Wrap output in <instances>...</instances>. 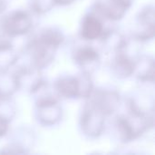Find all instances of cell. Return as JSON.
Wrapping results in <instances>:
<instances>
[{
    "instance_id": "6da1fadb",
    "label": "cell",
    "mask_w": 155,
    "mask_h": 155,
    "mask_svg": "<svg viewBox=\"0 0 155 155\" xmlns=\"http://www.w3.org/2000/svg\"><path fill=\"white\" fill-rule=\"evenodd\" d=\"M125 114L116 115L114 128L119 140L129 143L142 137L154 126L153 108L146 109L134 97L125 100Z\"/></svg>"
},
{
    "instance_id": "7a4b0ae2",
    "label": "cell",
    "mask_w": 155,
    "mask_h": 155,
    "mask_svg": "<svg viewBox=\"0 0 155 155\" xmlns=\"http://www.w3.org/2000/svg\"><path fill=\"white\" fill-rule=\"evenodd\" d=\"M64 33L57 27H45L35 34L25 45V52L30 64L44 70L54 60L56 52L64 42Z\"/></svg>"
},
{
    "instance_id": "3957f363",
    "label": "cell",
    "mask_w": 155,
    "mask_h": 155,
    "mask_svg": "<svg viewBox=\"0 0 155 155\" xmlns=\"http://www.w3.org/2000/svg\"><path fill=\"white\" fill-rule=\"evenodd\" d=\"M53 86L55 95L66 100H86L94 89L92 74L82 71L76 75L59 76Z\"/></svg>"
},
{
    "instance_id": "277c9868",
    "label": "cell",
    "mask_w": 155,
    "mask_h": 155,
    "mask_svg": "<svg viewBox=\"0 0 155 155\" xmlns=\"http://www.w3.org/2000/svg\"><path fill=\"white\" fill-rule=\"evenodd\" d=\"M34 115L35 121L44 127L58 125L64 117V110L56 95L43 94L35 100Z\"/></svg>"
},
{
    "instance_id": "5b68a950",
    "label": "cell",
    "mask_w": 155,
    "mask_h": 155,
    "mask_svg": "<svg viewBox=\"0 0 155 155\" xmlns=\"http://www.w3.org/2000/svg\"><path fill=\"white\" fill-rule=\"evenodd\" d=\"M107 116L85 100L79 117V129L82 134L90 140L100 138L105 130Z\"/></svg>"
},
{
    "instance_id": "8992f818",
    "label": "cell",
    "mask_w": 155,
    "mask_h": 155,
    "mask_svg": "<svg viewBox=\"0 0 155 155\" xmlns=\"http://www.w3.org/2000/svg\"><path fill=\"white\" fill-rule=\"evenodd\" d=\"M33 27V18L28 11L16 9L0 20V30L4 35L14 38L28 34Z\"/></svg>"
},
{
    "instance_id": "52a82bcc",
    "label": "cell",
    "mask_w": 155,
    "mask_h": 155,
    "mask_svg": "<svg viewBox=\"0 0 155 155\" xmlns=\"http://www.w3.org/2000/svg\"><path fill=\"white\" fill-rule=\"evenodd\" d=\"M18 91L22 90L30 94H35L47 86L42 75V70L29 64L17 69L15 73Z\"/></svg>"
},
{
    "instance_id": "ba28073f",
    "label": "cell",
    "mask_w": 155,
    "mask_h": 155,
    "mask_svg": "<svg viewBox=\"0 0 155 155\" xmlns=\"http://www.w3.org/2000/svg\"><path fill=\"white\" fill-rule=\"evenodd\" d=\"M86 101L91 103L109 117L118 112L122 104V96L115 89L94 88Z\"/></svg>"
},
{
    "instance_id": "9c48e42d",
    "label": "cell",
    "mask_w": 155,
    "mask_h": 155,
    "mask_svg": "<svg viewBox=\"0 0 155 155\" xmlns=\"http://www.w3.org/2000/svg\"><path fill=\"white\" fill-rule=\"evenodd\" d=\"M134 0H96L91 6V11L104 20L117 22L122 20L132 7Z\"/></svg>"
},
{
    "instance_id": "30bf717a",
    "label": "cell",
    "mask_w": 155,
    "mask_h": 155,
    "mask_svg": "<svg viewBox=\"0 0 155 155\" xmlns=\"http://www.w3.org/2000/svg\"><path fill=\"white\" fill-rule=\"evenodd\" d=\"M153 5L143 7L136 15L135 29L133 32L134 40L140 43L152 41L155 35V13Z\"/></svg>"
},
{
    "instance_id": "8fae6325",
    "label": "cell",
    "mask_w": 155,
    "mask_h": 155,
    "mask_svg": "<svg viewBox=\"0 0 155 155\" xmlns=\"http://www.w3.org/2000/svg\"><path fill=\"white\" fill-rule=\"evenodd\" d=\"M72 59L82 72L93 74L101 64V54L93 45H80L72 52Z\"/></svg>"
},
{
    "instance_id": "7c38bea8",
    "label": "cell",
    "mask_w": 155,
    "mask_h": 155,
    "mask_svg": "<svg viewBox=\"0 0 155 155\" xmlns=\"http://www.w3.org/2000/svg\"><path fill=\"white\" fill-rule=\"evenodd\" d=\"M104 21L105 20L101 16L90 10L81 20L79 29L80 37L85 41H95L100 39L106 30Z\"/></svg>"
},
{
    "instance_id": "4fadbf2b",
    "label": "cell",
    "mask_w": 155,
    "mask_h": 155,
    "mask_svg": "<svg viewBox=\"0 0 155 155\" xmlns=\"http://www.w3.org/2000/svg\"><path fill=\"white\" fill-rule=\"evenodd\" d=\"M100 40L103 50L106 54H111L126 51L129 45V39L127 36L114 28H106Z\"/></svg>"
},
{
    "instance_id": "5bb4252c",
    "label": "cell",
    "mask_w": 155,
    "mask_h": 155,
    "mask_svg": "<svg viewBox=\"0 0 155 155\" xmlns=\"http://www.w3.org/2000/svg\"><path fill=\"white\" fill-rule=\"evenodd\" d=\"M135 59L132 58L126 51L113 54L110 62V71L118 79H127L134 74Z\"/></svg>"
},
{
    "instance_id": "9a60e30c",
    "label": "cell",
    "mask_w": 155,
    "mask_h": 155,
    "mask_svg": "<svg viewBox=\"0 0 155 155\" xmlns=\"http://www.w3.org/2000/svg\"><path fill=\"white\" fill-rule=\"evenodd\" d=\"M154 58L148 54H142L135 59L134 74L141 83H154Z\"/></svg>"
},
{
    "instance_id": "2e32d148",
    "label": "cell",
    "mask_w": 155,
    "mask_h": 155,
    "mask_svg": "<svg viewBox=\"0 0 155 155\" xmlns=\"http://www.w3.org/2000/svg\"><path fill=\"white\" fill-rule=\"evenodd\" d=\"M19 54L10 43L5 39L0 40V72H7L18 61Z\"/></svg>"
},
{
    "instance_id": "e0dca14e",
    "label": "cell",
    "mask_w": 155,
    "mask_h": 155,
    "mask_svg": "<svg viewBox=\"0 0 155 155\" xmlns=\"http://www.w3.org/2000/svg\"><path fill=\"white\" fill-rule=\"evenodd\" d=\"M14 134V138L9 143H12L21 148L25 153H29L30 149L34 147L35 143V133L27 127H21Z\"/></svg>"
},
{
    "instance_id": "ac0fdd59",
    "label": "cell",
    "mask_w": 155,
    "mask_h": 155,
    "mask_svg": "<svg viewBox=\"0 0 155 155\" xmlns=\"http://www.w3.org/2000/svg\"><path fill=\"white\" fill-rule=\"evenodd\" d=\"M54 6L53 0H29V8L35 15H45Z\"/></svg>"
},
{
    "instance_id": "d6986e66",
    "label": "cell",
    "mask_w": 155,
    "mask_h": 155,
    "mask_svg": "<svg viewBox=\"0 0 155 155\" xmlns=\"http://www.w3.org/2000/svg\"><path fill=\"white\" fill-rule=\"evenodd\" d=\"M11 123L8 119L0 116V138L5 137L9 134Z\"/></svg>"
},
{
    "instance_id": "ffe728a7",
    "label": "cell",
    "mask_w": 155,
    "mask_h": 155,
    "mask_svg": "<svg viewBox=\"0 0 155 155\" xmlns=\"http://www.w3.org/2000/svg\"><path fill=\"white\" fill-rule=\"evenodd\" d=\"M54 5H59V6H65L73 4L76 0H53Z\"/></svg>"
},
{
    "instance_id": "44dd1931",
    "label": "cell",
    "mask_w": 155,
    "mask_h": 155,
    "mask_svg": "<svg viewBox=\"0 0 155 155\" xmlns=\"http://www.w3.org/2000/svg\"><path fill=\"white\" fill-rule=\"evenodd\" d=\"M6 7H7L6 0H0V15L5 11Z\"/></svg>"
}]
</instances>
